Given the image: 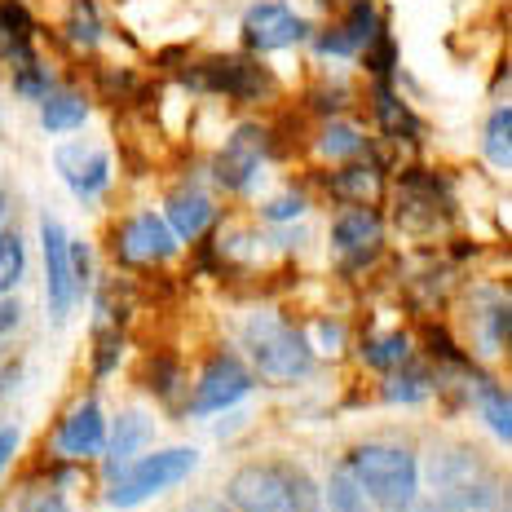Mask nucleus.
<instances>
[{"instance_id": "obj_1", "label": "nucleus", "mask_w": 512, "mask_h": 512, "mask_svg": "<svg viewBox=\"0 0 512 512\" xmlns=\"http://www.w3.org/2000/svg\"><path fill=\"white\" fill-rule=\"evenodd\" d=\"M349 477L362 495H371L384 512H411L415 495H420V468L407 446H358L349 455Z\"/></svg>"}, {"instance_id": "obj_2", "label": "nucleus", "mask_w": 512, "mask_h": 512, "mask_svg": "<svg viewBox=\"0 0 512 512\" xmlns=\"http://www.w3.org/2000/svg\"><path fill=\"white\" fill-rule=\"evenodd\" d=\"M230 504L239 512H314V482L292 464H248L234 473Z\"/></svg>"}, {"instance_id": "obj_3", "label": "nucleus", "mask_w": 512, "mask_h": 512, "mask_svg": "<svg viewBox=\"0 0 512 512\" xmlns=\"http://www.w3.org/2000/svg\"><path fill=\"white\" fill-rule=\"evenodd\" d=\"M243 336H248V354L265 380H279V384L301 380V376H309V367H314L309 340L274 314H256Z\"/></svg>"}, {"instance_id": "obj_4", "label": "nucleus", "mask_w": 512, "mask_h": 512, "mask_svg": "<svg viewBox=\"0 0 512 512\" xmlns=\"http://www.w3.org/2000/svg\"><path fill=\"white\" fill-rule=\"evenodd\" d=\"M195 464H199V455L190 451V446L155 451V455H146V460H137L133 468H124V473L115 477V486H111L106 499H111L115 508H137L151 495H164L168 486H177L186 473H195Z\"/></svg>"}, {"instance_id": "obj_5", "label": "nucleus", "mask_w": 512, "mask_h": 512, "mask_svg": "<svg viewBox=\"0 0 512 512\" xmlns=\"http://www.w3.org/2000/svg\"><path fill=\"white\" fill-rule=\"evenodd\" d=\"M186 80L195 89L221 93V98H234V102H261L274 93V76L265 71V62H252V58H208Z\"/></svg>"}, {"instance_id": "obj_6", "label": "nucleus", "mask_w": 512, "mask_h": 512, "mask_svg": "<svg viewBox=\"0 0 512 512\" xmlns=\"http://www.w3.org/2000/svg\"><path fill=\"white\" fill-rule=\"evenodd\" d=\"M309 36V23L296 14L292 5L279 0H261L243 14V45L252 53H274V49H292Z\"/></svg>"}, {"instance_id": "obj_7", "label": "nucleus", "mask_w": 512, "mask_h": 512, "mask_svg": "<svg viewBox=\"0 0 512 512\" xmlns=\"http://www.w3.org/2000/svg\"><path fill=\"white\" fill-rule=\"evenodd\" d=\"M433 482L437 495L451 508H482L490 495H495V482H490L486 464H477L473 455L464 451H446L433 460Z\"/></svg>"}, {"instance_id": "obj_8", "label": "nucleus", "mask_w": 512, "mask_h": 512, "mask_svg": "<svg viewBox=\"0 0 512 512\" xmlns=\"http://www.w3.org/2000/svg\"><path fill=\"white\" fill-rule=\"evenodd\" d=\"M265 151H270V133H265L261 124H243V128H234L230 133V142L221 146V155H217V168H212V177H217V186L221 190H248L256 173H261V164H265Z\"/></svg>"}, {"instance_id": "obj_9", "label": "nucleus", "mask_w": 512, "mask_h": 512, "mask_svg": "<svg viewBox=\"0 0 512 512\" xmlns=\"http://www.w3.org/2000/svg\"><path fill=\"white\" fill-rule=\"evenodd\" d=\"M173 252H177V234L168 230V221L155 217V212H137V217H128L124 226L115 230V256H120L124 265H133V270L168 261Z\"/></svg>"}, {"instance_id": "obj_10", "label": "nucleus", "mask_w": 512, "mask_h": 512, "mask_svg": "<svg viewBox=\"0 0 512 512\" xmlns=\"http://www.w3.org/2000/svg\"><path fill=\"white\" fill-rule=\"evenodd\" d=\"M248 393H252V371L243 367L239 358L221 354V358H212L204 367L190 407H195L199 415H212V411H226V407H234V402H243Z\"/></svg>"}, {"instance_id": "obj_11", "label": "nucleus", "mask_w": 512, "mask_h": 512, "mask_svg": "<svg viewBox=\"0 0 512 512\" xmlns=\"http://www.w3.org/2000/svg\"><path fill=\"white\" fill-rule=\"evenodd\" d=\"M40 239H45V287H49V314L67 318L76 301V279H71V239L53 217L40 221Z\"/></svg>"}, {"instance_id": "obj_12", "label": "nucleus", "mask_w": 512, "mask_h": 512, "mask_svg": "<svg viewBox=\"0 0 512 512\" xmlns=\"http://www.w3.org/2000/svg\"><path fill=\"white\" fill-rule=\"evenodd\" d=\"M53 451L62 460H93L106 451V420L98 411V402H80L62 415L58 433H53Z\"/></svg>"}, {"instance_id": "obj_13", "label": "nucleus", "mask_w": 512, "mask_h": 512, "mask_svg": "<svg viewBox=\"0 0 512 512\" xmlns=\"http://www.w3.org/2000/svg\"><path fill=\"white\" fill-rule=\"evenodd\" d=\"M380 27L384 23H380L376 5H371V0H354V5H349V14H345V23L327 27L323 36L314 40V49L323 53V58H327V53H332V58H354V53H362V45H367Z\"/></svg>"}, {"instance_id": "obj_14", "label": "nucleus", "mask_w": 512, "mask_h": 512, "mask_svg": "<svg viewBox=\"0 0 512 512\" xmlns=\"http://www.w3.org/2000/svg\"><path fill=\"white\" fill-rule=\"evenodd\" d=\"M58 173L71 186V195L93 199V195H102L106 181H111V159H106V151H93V146H62Z\"/></svg>"}, {"instance_id": "obj_15", "label": "nucleus", "mask_w": 512, "mask_h": 512, "mask_svg": "<svg viewBox=\"0 0 512 512\" xmlns=\"http://www.w3.org/2000/svg\"><path fill=\"white\" fill-rule=\"evenodd\" d=\"M332 243H336V252H345L354 265L362 261H371L380 248V217H376V208H349V212H340L336 217V226H332Z\"/></svg>"}, {"instance_id": "obj_16", "label": "nucleus", "mask_w": 512, "mask_h": 512, "mask_svg": "<svg viewBox=\"0 0 512 512\" xmlns=\"http://www.w3.org/2000/svg\"><path fill=\"white\" fill-rule=\"evenodd\" d=\"M31 40H36V18L18 0H0V62H9V67L31 62L36 58Z\"/></svg>"}, {"instance_id": "obj_17", "label": "nucleus", "mask_w": 512, "mask_h": 512, "mask_svg": "<svg viewBox=\"0 0 512 512\" xmlns=\"http://www.w3.org/2000/svg\"><path fill=\"white\" fill-rule=\"evenodd\" d=\"M151 433H155V424H151V415L146 411H124V415H115V433H111V477H120L124 473V464L133 460L137 451H142L146 442H151Z\"/></svg>"}, {"instance_id": "obj_18", "label": "nucleus", "mask_w": 512, "mask_h": 512, "mask_svg": "<svg viewBox=\"0 0 512 512\" xmlns=\"http://www.w3.org/2000/svg\"><path fill=\"white\" fill-rule=\"evenodd\" d=\"M84 120H89V102H84V93L49 89L45 98H40V124H45V133H71V128H80Z\"/></svg>"}, {"instance_id": "obj_19", "label": "nucleus", "mask_w": 512, "mask_h": 512, "mask_svg": "<svg viewBox=\"0 0 512 512\" xmlns=\"http://www.w3.org/2000/svg\"><path fill=\"white\" fill-rule=\"evenodd\" d=\"M327 190L340 199V204H371V199L380 195V168L371 164H349V168H336L332 177H327Z\"/></svg>"}, {"instance_id": "obj_20", "label": "nucleus", "mask_w": 512, "mask_h": 512, "mask_svg": "<svg viewBox=\"0 0 512 512\" xmlns=\"http://www.w3.org/2000/svg\"><path fill=\"white\" fill-rule=\"evenodd\" d=\"M212 217H217V208L208 204L204 195H173L168 199V230L177 234V243L181 239H199L208 226H212Z\"/></svg>"}, {"instance_id": "obj_21", "label": "nucleus", "mask_w": 512, "mask_h": 512, "mask_svg": "<svg viewBox=\"0 0 512 512\" xmlns=\"http://www.w3.org/2000/svg\"><path fill=\"white\" fill-rule=\"evenodd\" d=\"M376 120H380V128L393 137V142H398V137L402 142H415V137H420V120H415L411 106L389 89V80L376 84Z\"/></svg>"}, {"instance_id": "obj_22", "label": "nucleus", "mask_w": 512, "mask_h": 512, "mask_svg": "<svg viewBox=\"0 0 512 512\" xmlns=\"http://www.w3.org/2000/svg\"><path fill=\"white\" fill-rule=\"evenodd\" d=\"M486 155L495 168H508L512 164V111L508 102L490 111V124H486Z\"/></svg>"}, {"instance_id": "obj_23", "label": "nucleus", "mask_w": 512, "mask_h": 512, "mask_svg": "<svg viewBox=\"0 0 512 512\" xmlns=\"http://www.w3.org/2000/svg\"><path fill=\"white\" fill-rule=\"evenodd\" d=\"M67 36H71V45H80V49H93L102 40V18H98V5H93V0H71Z\"/></svg>"}, {"instance_id": "obj_24", "label": "nucleus", "mask_w": 512, "mask_h": 512, "mask_svg": "<svg viewBox=\"0 0 512 512\" xmlns=\"http://www.w3.org/2000/svg\"><path fill=\"white\" fill-rule=\"evenodd\" d=\"M362 62L371 67V76H376V80H389L393 76V67H398V45H393V36L384 27L367 40V45H362Z\"/></svg>"}, {"instance_id": "obj_25", "label": "nucleus", "mask_w": 512, "mask_h": 512, "mask_svg": "<svg viewBox=\"0 0 512 512\" xmlns=\"http://www.w3.org/2000/svg\"><path fill=\"white\" fill-rule=\"evenodd\" d=\"M362 151V133L354 124H327L323 133H318V155H327V159H345V155H354Z\"/></svg>"}, {"instance_id": "obj_26", "label": "nucleus", "mask_w": 512, "mask_h": 512, "mask_svg": "<svg viewBox=\"0 0 512 512\" xmlns=\"http://www.w3.org/2000/svg\"><path fill=\"white\" fill-rule=\"evenodd\" d=\"M23 270H27V252H23V239H18L14 230L9 234H0V296L9 292L18 279H23Z\"/></svg>"}, {"instance_id": "obj_27", "label": "nucleus", "mask_w": 512, "mask_h": 512, "mask_svg": "<svg viewBox=\"0 0 512 512\" xmlns=\"http://www.w3.org/2000/svg\"><path fill=\"white\" fill-rule=\"evenodd\" d=\"M433 380L424 371H393V380H384V398L389 402H420L429 398Z\"/></svg>"}, {"instance_id": "obj_28", "label": "nucleus", "mask_w": 512, "mask_h": 512, "mask_svg": "<svg viewBox=\"0 0 512 512\" xmlns=\"http://www.w3.org/2000/svg\"><path fill=\"white\" fill-rule=\"evenodd\" d=\"M482 411H486L490 429L508 442L512 437V402H508V393L499 389V384H482Z\"/></svg>"}, {"instance_id": "obj_29", "label": "nucleus", "mask_w": 512, "mask_h": 512, "mask_svg": "<svg viewBox=\"0 0 512 512\" xmlns=\"http://www.w3.org/2000/svg\"><path fill=\"white\" fill-rule=\"evenodd\" d=\"M14 89L23 93V98H31V102L45 98V93H49V71H45V62L31 58V62H23V67H14Z\"/></svg>"}, {"instance_id": "obj_30", "label": "nucleus", "mask_w": 512, "mask_h": 512, "mask_svg": "<svg viewBox=\"0 0 512 512\" xmlns=\"http://www.w3.org/2000/svg\"><path fill=\"white\" fill-rule=\"evenodd\" d=\"M327 512H367L362 508V490L354 486L349 473H336L332 486H327Z\"/></svg>"}, {"instance_id": "obj_31", "label": "nucleus", "mask_w": 512, "mask_h": 512, "mask_svg": "<svg viewBox=\"0 0 512 512\" xmlns=\"http://www.w3.org/2000/svg\"><path fill=\"white\" fill-rule=\"evenodd\" d=\"M407 354H411L407 336H384V340H371V345L362 349V358H367L371 367H393V362H402Z\"/></svg>"}, {"instance_id": "obj_32", "label": "nucleus", "mask_w": 512, "mask_h": 512, "mask_svg": "<svg viewBox=\"0 0 512 512\" xmlns=\"http://www.w3.org/2000/svg\"><path fill=\"white\" fill-rule=\"evenodd\" d=\"M120 349H124V340H120V332H102L98 336V354H93V376H106V371L120 362Z\"/></svg>"}, {"instance_id": "obj_33", "label": "nucleus", "mask_w": 512, "mask_h": 512, "mask_svg": "<svg viewBox=\"0 0 512 512\" xmlns=\"http://www.w3.org/2000/svg\"><path fill=\"white\" fill-rule=\"evenodd\" d=\"M71 279H76V296L89 292V248L71 243Z\"/></svg>"}, {"instance_id": "obj_34", "label": "nucleus", "mask_w": 512, "mask_h": 512, "mask_svg": "<svg viewBox=\"0 0 512 512\" xmlns=\"http://www.w3.org/2000/svg\"><path fill=\"white\" fill-rule=\"evenodd\" d=\"M146 384H155V393H173V384H177V367L173 362H151V367H146Z\"/></svg>"}, {"instance_id": "obj_35", "label": "nucleus", "mask_w": 512, "mask_h": 512, "mask_svg": "<svg viewBox=\"0 0 512 512\" xmlns=\"http://www.w3.org/2000/svg\"><path fill=\"white\" fill-rule=\"evenodd\" d=\"M18 318H23V305H18L14 301V296H0V336H9V332H14V327H18Z\"/></svg>"}, {"instance_id": "obj_36", "label": "nucleus", "mask_w": 512, "mask_h": 512, "mask_svg": "<svg viewBox=\"0 0 512 512\" xmlns=\"http://www.w3.org/2000/svg\"><path fill=\"white\" fill-rule=\"evenodd\" d=\"M301 212H305V199H274V204L270 208H265V217H270V221H287V217H301Z\"/></svg>"}, {"instance_id": "obj_37", "label": "nucleus", "mask_w": 512, "mask_h": 512, "mask_svg": "<svg viewBox=\"0 0 512 512\" xmlns=\"http://www.w3.org/2000/svg\"><path fill=\"white\" fill-rule=\"evenodd\" d=\"M18 451V429H0V473L9 468V460H14Z\"/></svg>"}, {"instance_id": "obj_38", "label": "nucleus", "mask_w": 512, "mask_h": 512, "mask_svg": "<svg viewBox=\"0 0 512 512\" xmlns=\"http://www.w3.org/2000/svg\"><path fill=\"white\" fill-rule=\"evenodd\" d=\"M27 512H67V499L62 495H40V499H31Z\"/></svg>"}, {"instance_id": "obj_39", "label": "nucleus", "mask_w": 512, "mask_h": 512, "mask_svg": "<svg viewBox=\"0 0 512 512\" xmlns=\"http://www.w3.org/2000/svg\"><path fill=\"white\" fill-rule=\"evenodd\" d=\"M314 106H323V111H340V106H345V89H332V93H318V102Z\"/></svg>"}, {"instance_id": "obj_40", "label": "nucleus", "mask_w": 512, "mask_h": 512, "mask_svg": "<svg viewBox=\"0 0 512 512\" xmlns=\"http://www.w3.org/2000/svg\"><path fill=\"white\" fill-rule=\"evenodd\" d=\"M195 512H234V508H221V504H204V508H195Z\"/></svg>"}, {"instance_id": "obj_41", "label": "nucleus", "mask_w": 512, "mask_h": 512, "mask_svg": "<svg viewBox=\"0 0 512 512\" xmlns=\"http://www.w3.org/2000/svg\"><path fill=\"white\" fill-rule=\"evenodd\" d=\"M0 217H5V195H0Z\"/></svg>"}]
</instances>
